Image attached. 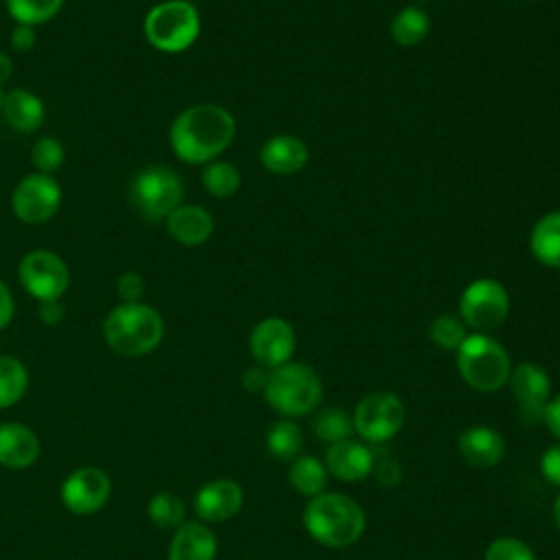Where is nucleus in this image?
I'll return each mask as SVG.
<instances>
[{
	"label": "nucleus",
	"instance_id": "1",
	"mask_svg": "<svg viewBox=\"0 0 560 560\" xmlns=\"http://www.w3.org/2000/svg\"><path fill=\"white\" fill-rule=\"evenodd\" d=\"M234 133L236 122L225 107L199 103L177 114L168 131V142L182 162L208 164L230 147Z\"/></svg>",
	"mask_w": 560,
	"mask_h": 560
},
{
	"label": "nucleus",
	"instance_id": "2",
	"mask_svg": "<svg viewBox=\"0 0 560 560\" xmlns=\"http://www.w3.org/2000/svg\"><path fill=\"white\" fill-rule=\"evenodd\" d=\"M306 532L326 547H350L365 532L363 508L339 492H322L313 497L304 510Z\"/></svg>",
	"mask_w": 560,
	"mask_h": 560
},
{
	"label": "nucleus",
	"instance_id": "3",
	"mask_svg": "<svg viewBox=\"0 0 560 560\" xmlns=\"http://www.w3.org/2000/svg\"><path fill=\"white\" fill-rule=\"evenodd\" d=\"M107 346L122 357H144L153 352L164 337L162 315L142 302H120L103 322Z\"/></svg>",
	"mask_w": 560,
	"mask_h": 560
},
{
	"label": "nucleus",
	"instance_id": "4",
	"mask_svg": "<svg viewBox=\"0 0 560 560\" xmlns=\"http://www.w3.org/2000/svg\"><path fill=\"white\" fill-rule=\"evenodd\" d=\"M457 372L477 392H497L508 383L510 357L505 348L486 332L466 335L455 350Z\"/></svg>",
	"mask_w": 560,
	"mask_h": 560
},
{
	"label": "nucleus",
	"instance_id": "5",
	"mask_svg": "<svg viewBox=\"0 0 560 560\" xmlns=\"http://www.w3.org/2000/svg\"><path fill=\"white\" fill-rule=\"evenodd\" d=\"M262 394L271 409L287 418H298L319 405L324 387L311 365L287 361L269 372Z\"/></svg>",
	"mask_w": 560,
	"mask_h": 560
},
{
	"label": "nucleus",
	"instance_id": "6",
	"mask_svg": "<svg viewBox=\"0 0 560 560\" xmlns=\"http://www.w3.org/2000/svg\"><path fill=\"white\" fill-rule=\"evenodd\" d=\"M144 37L160 52H184L201 33V18L188 0H164L144 15Z\"/></svg>",
	"mask_w": 560,
	"mask_h": 560
},
{
	"label": "nucleus",
	"instance_id": "7",
	"mask_svg": "<svg viewBox=\"0 0 560 560\" xmlns=\"http://www.w3.org/2000/svg\"><path fill=\"white\" fill-rule=\"evenodd\" d=\"M182 177L164 164H151L142 168L131 184V203L151 223L166 221V217L177 206H182Z\"/></svg>",
	"mask_w": 560,
	"mask_h": 560
},
{
	"label": "nucleus",
	"instance_id": "8",
	"mask_svg": "<svg viewBox=\"0 0 560 560\" xmlns=\"http://www.w3.org/2000/svg\"><path fill=\"white\" fill-rule=\"evenodd\" d=\"M510 311L505 287L492 278L472 280L459 298V315L475 332H490L499 328Z\"/></svg>",
	"mask_w": 560,
	"mask_h": 560
},
{
	"label": "nucleus",
	"instance_id": "9",
	"mask_svg": "<svg viewBox=\"0 0 560 560\" xmlns=\"http://www.w3.org/2000/svg\"><path fill=\"white\" fill-rule=\"evenodd\" d=\"M22 289L39 300H59L70 284V269L63 258L50 249H31L22 256L18 267Z\"/></svg>",
	"mask_w": 560,
	"mask_h": 560
},
{
	"label": "nucleus",
	"instance_id": "10",
	"mask_svg": "<svg viewBox=\"0 0 560 560\" xmlns=\"http://www.w3.org/2000/svg\"><path fill=\"white\" fill-rule=\"evenodd\" d=\"M405 422V405L392 392H372L363 396L352 413L354 431L368 442L394 438Z\"/></svg>",
	"mask_w": 560,
	"mask_h": 560
},
{
	"label": "nucleus",
	"instance_id": "11",
	"mask_svg": "<svg viewBox=\"0 0 560 560\" xmlns=\"http://www.w3.org/2000/svg\"><path fill=\"white\" fill-rule=\"evenodd\" d=\"M61 206V186L52 175L31 173L26 175L11 195L13 214L28 225L50 221Z\"/></svg>",
	"mask_w": 560,
	"mask_h": 560
},
{
	"label": "nucleus",
	"instance_id": "12",
	"mask_svg": "<svg viewBox=\"0 0 560 560\" xmlns=\"http://www.w3.org/2000/svg\"><path fill=\"white\" fill-rule=\"evenodd\" d=\"M112 494V481L105 470L96 466H81L72 470L61 483V503L79 516H88L105 508Z\"/></svg>",
	"mask_w": 560,
	"mask_h": 560
},
{
	"label": "nucleus",
	"instance_id": "13",
	"mask_svg": "<svg viewBox=\"0 0 560 560\" xmlns=\"http://www.w3.org/2000/svg\"><path fill=\"white\" fill-rule=\"evenodd\" d=\"M295 350L293 326L282 317H265L249 332V352L254 361L273 370L287 361Z\"/></svg>",
	"mask_w": 560,
	"mask_h": 560
},
{
	"label": "nucleus",
	"instance_id": "14",
	"mask_svg": "<svg viewBox=\"0 0 560 560\" xmlns=\"http://www.w3.org/2000/svg\"><path fill=\"white\" fill-rule=\"evenodd\" d=\"M508 383H510L512 396L521 405L525 420H529V422L542 420V411H545V405L549 402V394H551L549 374L538 363L523 361L510 370Z\"/></svg>",
	"mask_w": 560,
	"mask_h": 560
},
{
	"label": "nucleus",
	"instance_id": "15",
	"mask_svg": "<svg viewBox=\"0 0 560 560\" xmlns=\"http://www.w3.org/2000/svg\"><path fill=\"white\" fill-rule=\"evenodd\" d=\"M243 505V490L232 479H212L195 494V512L206 523L232 518Z\"/></svg>",
	"mask_w": 560,
	"mask_h": 560
},
{
	"label": "nucleus",
	"instance_id": "16",
	"mask_svg": "<svg viewBox=\"0 0 560 560\" xmlns=\"http://www.w3.org/2000/svg\"><path fill=\"white\" fill-rule=\"evenodd\" d=\"M324 466L335 479L359 481L374 470V455L365 444L348 438V440L328 444Z\"/></svg>",
	"mask_w": 560,
	"mask_h": 560
},
{
	"label": "nucleus",
	"instance_id": "17",
	"mask_svg": "<svg viewBox=\"0 0 560 560\" xmlns=\"http://www.w3.org/2000/svg\"><path fill=\"white\" fill-rule=\"evenodd\" d=\"M457 451L475 468H492L505 455V442L499 431L477 424L462 431L457 438Z\"/></svg>",
	"mask_w": 560,
	"mask_h": 560
},
{
	"label": "nucleus",
	"instance_id": "18",
	"mask_svg": "<svg viewBox=\"0 0 560 560\" xmlns=\"http://www.w3.org/2000/svg\"><path fill=\"white\" fill-rule=\"evenodd\" d=\"M39 457V440L35 431L20 422L0 424V466L22 470Z\"/></svg>",
	"mask_w": 560,
	"mask_h": 560
},
{
	"label": "nucleus",
	"instance_id": "19",
	"mask_svg": "<svg viewBox=\"0 0 560 560\" xmlns=\"http://www.w3.org/2000/svg\"><path fill=\"white\" fill-rule=\"evenodd\" d=\"M217 558V536L199 521H184L173 529L168 545V560H214Z\"/></svg>",
	"mask_w": 560,
	"mask_h": 560
},
{
	"label": "nucleus",
	"instance_id": "20",
	"mask_svg": "<svg viewBox=\"0 0 560 560\" xmlns=\"http://www.w3.org/2000/svg\"><path fill=\"white\" fill-rule=\"evenodd\" d=\"M308 162V149L298 136L280 133L260 147V164L276 175L298 173Z\"/></svg>",
	"mask_w": 560,
	"mask_h": 560
},
{
	"label": "nucleus",
	"instance_id": "21",
	"mask_svg": "<svg viewBox=\"0 0 560 560\" xmlns=\"http://www.w3.org/2000/svg\"><path fill=\"white\" fill-rule=\"evenodd\" d=\"M166 230L177 243L197 247L212 236L214 221L206 208L182 203L166 217Z\"/></svg>",
	"mask_w": 560,
	"mask_h": 560
},
{
	"label": "nucleus",
	"instance_id": "22",
	"mask_svg": "<svg viewBox=\"0 0 560 560\" xmlns=\"http://www.w3.org/2000/svg\"><path fill=\"white\" fill-rule=\"evenodd\" d=\"M0 114L4 116L7 125L15 131L31 133L44 125L46 118V107L42 98L28 90H11L9 94L2 96V109Z\"/></svg>",
	"mask_w": 560,
	"mask_h": 560
},
{
	"label": "nucleus",
	"instance_id": "23",
	"mask_svg": "<svg viewBox=\"0 0 560 560\" xmlns=\"http://www.w3.org/2000/svg\"><path fill=\"white\" fill-rule=\"evenodd\" d=\"M534 258L551 269H560V210L547 212L536 221L529 234Z\"/></svg>",
	"mask_w": 560,
	"mask_h": 560
},
{
	"label": "nucleus",
	"instance_id": "24",
	"mask_svg": "<svg viewBox=\"0 0 560 560\" xmlns=\"http://www.w3.org/2000/svg\"><path fill=\"white\" fill-rule=\"evenodd\" d=\"M289 481L302 497H317L324 492L328 481V470L322 459L313 455H298L289 468Z\"/></svg>",
	"mask_w": 560,
	"mask_h": 560
},
{
	"label": "nucleus",
	"instance_id": "25",
	"mask_svg": "<svg viewBox=\"0 0 560 560\" xmlns=\"http://www.w3.org/2000/svg\"><path fill=\"white\" fill-rule=\"evenodd\" d=\"M429 28H431V20L420 7L400 9L389 24V33L394 42L405 48L418 46L429 35Z\"/></svg>",
	"mask_w": 560,
	"mask_h": 560
},
{
	"label": "nucleus",
	"instance_id": "26",
	"mask_svg": "<svg viewBox=\"0 0 560 560\" xmlns=\"http://www.w3.org/2000/svg\"><path fill=\"white\" fill-rule=\"evenodd\" d=\"M28 387V372L15 357L0 354V409L13 407Z\"/></svg>",
	"mask_w": 560,
	"mask_h": 560
},
{
	"label": "nucleus",
	"instance_id": "27",
	"mask_svg": "<svg viewBox=\"0 0 560 560\" xmlns=\"http://www.w3.org/2000/svg\"><path fill=\"white\" fill-rule=\"evenodd\" d=\"M201 184L208 195L217 199L232 197L241 186V173L232 162L212 160L201 171Z\"/></svg>",
	"mask_w": 560,
	"mask_h": 560
},
{
	"label": "nucleus",
	"instance_id": "28",
	"mask_svg": "<svg viewBox=\"0 0 560 560\" xmlns=\"http://www.w3.org/2000/svg\"><path fill=\"white\" fill-rule=\"evenodd\" d=\"M302 444H304L302 429L289 418L278 420L267 431V451L278 459H295L302 451Z\"/></svg>",
	"mask_w": 560,
	"mask_h": 560
},
{
	"label": "nucleus",
	"instance_id": "29",
	"mask_svg": "<svg viewBox=\"0 0 560 560\" xmlns=\"http://www.w3.org/2000/svg\"><path fill=\"white\" fill-rule=\"evenodd\" d=\"M149 521L160 529H177L186 521V505L173 492H155L147 505Z\"/></svg>",
	"mask_w": 560,
	"mask_h": 560
},
{
	"label": "nucleus",
	"instance_id": "30",
	"mask_svg": "<svg viewBox=\"0 0 560 560\" xmlns=\"http://www.w3.org/2000/svg\"><path fill=\"white\" fill-rule=\"evenodd\" d=\"M352 431H354L352 416H348L343 409H337V407L322 409L313 420V433L317 435V440L328 444L348 440Z\"/></svg>",
	"mask_w": 560,
	"mask_h": 560
},
{
	"label": "nucleus",
	"instance_id": "31",
	"mask_svg": "<svg viewBox=\"0 0 560 560\" xmlns=\"http://www.w3.org/2000/svg\"><path fill=\"white\" fill-rule=\"evenodd\" d=\"M63 7V0H7L9 15L15 24L37 26L52 20Z\"/></svg>",
	"mask_w": 560,
	"mask_h": 560
},
{
	"label": "nucleus",
	"instance_id": "32",
	"mask_svg": "<svg viewBox=\"0 0 560 560\" xmlns=\"http://www.w3.org/2000/svg\"><path fill=\"white\" fill-rule=\"evenodd\" d=\"M431 341L442 350H457L466 339V324L455 315H438L429 328Z\"/></svg>",
	"mask_w": 560,
	"mask_h": 560
},
{
	"label": "nucleus",
	"instance_id": "33",
	"mask_svg": "<svg viewBox=\"0 0 560 560\" xmlns=\"http://www.w3.org/2000/svg\"><path fill=\"white\" fill-rule=\"evenodd\" d=\"M63 160H66V151L57 138L44 136L31 149V164L37 168V173L50 175L63 164Z\"/></svg>",
	"mask_w": 560,
	"mask_h": 560
},
{
	"label": "nucleus",
	"instance_id": "34",
	"mask_svg": "<svg viewBox=\"0 0 560 560\" xmlns=\"http://www.w3.org/2000/svg\"><path fill=\"white\" fill-rule=\"evenodd\" d=\"M483 560H536V556L527 547V542L512 536H503L488 545Z\"/></svg>",
	"mask_w": 560,
	"mask_h": 560
},
{
	"label": "nucleus",
	"instance_id": "35",
	"mask_svg": "<svg viewBox=\"0 0 560 560\" xmlns=\"http://www.w3.org/2000/svg\"><path fill=\"white\" fill-rule=\"evenodd\" d=\"M116 293L120 302H140V295L144 293V280L136 271H127L118 276L116 280Z\"/></svg>",
	"mask_w": 560,
	"mask_h": 560
},
{
	"label": "nucleus",
	"instance_id": "36",
	"mask_svg": "<svg viewBox=\"0 0 560 560\" xmlns=\"http://www.w3.org/2000/svg\"><path fill=\"white\" fill-rule=\"evenodd\" d=\"M540 472L542 477L553 483V486H560V442L549 446L542 457H540Z\"/></svg>",
	"mask_w": 560,
	"mask_h": 560
},
{
	"label": "nucleus",
	"instance_id": "37",
	"mask_svg": "<svg viewBox=\"0 0 560 560\" xmlns=\"http://www.w3.org/2000/svg\"><path fill=\"white\" fill-rule=\"evenodd\" d=\"M37 42V33L33 26L28 24H15L13 31H11V46L18 50V52H26L35 46Z\"/></svg>",
	"mask_w": 560,
	"mask_h": 560
},
{
	"label": "nucleus",
	"instance_id": "38",
	"mask_svg": "<svg viewBox=\"0 0 560 560\" xmlns=\"http://www.w3.org/2000/svg\"><path fill=\"white\" fill-rule=\"evenodd\" d=\"M269 372L271 370H267V368H262V365H252V368H247L245 370V374H243V387L247 389V392H265V387H267V381H269Z\"/></svg>",
	"mask_w": 560,
	"mask_h": 560
},
{
	"label": "nucleus",
	"instance_id": "39",
	"mask_svg": "<svg viewBox=\"0 0 560 560\" xmlns=\"http://www.w3.org/2000/svg\"><path fill=\"white\" fill-rule=\"evenodd\" d=\"M542 422H545L547 429L560 440V394H558L556 398H551V400L545 405Z\"/></svg>",
	"mask_w": 560,
	"mask_h": 560
},
{
	"label": "nucleus",
	"instance_id": "40",
	"mask_svg": "<svg viewBox=\"0 0 560 560\" xmlns=\"http://www.w3.org/2000/svg\"><path fill=\"white\" fill-rule=\"evenodd\" d=\"M15 313V304H13V295L9 291V287L0 280V330L7 328L13 319Z\"/></svg>",
	"mask_w": 560,
	"mask_h": 560
},
{
	"label": "nucleus",
	"instance_id": "41",
	"mask_svg": "<svg viewBox=\"0 0 560 560\" xmlns=\"http://www.w3.org/2000/svg\"><path fill=\"white\" fill-rule=\"evenodd\" d=\"M39 319L48 326H55L63 319V306L59 304V300H48V302H39Z\"/></svg>",
	"mask_w": 560,
	"mask_h": 560
},
{
	"label": "nucleus",
	"instance_id": "42",
	"mask_svg": "<svg viewBox=\"0 0 560 560\" xmlns=\"http://www.w3.org/2000/svg\"><path fill=\"white\" fill-rule=\"evenodd\" d=\"M376 479L383 483V486H396L400 481V468L398 464L394 462H381L376 466Z\"/></svg>",
	"mask_w": 560,
	"mask_h": 560
},
{
	"label": "nucleus",
	"instance_id": "43",
	"mask_svg": "<svg viewBox=\"0 0 560 560\" xmlns=\"http://www.w3.org/2000/svg\"><path fill=\"white\" fill-rule=\"evenodd\" d=\"M13 74V61L7 52H0V83L9 81Z\"/></svg>",
	"mask_w": 560,
	"mask_h": 560
},
{
	"label": "nucleus",
	"instance_id": "44",
	"mask_svg": "<svg viewBox=\"0 0 560 560\" xmlns=\"http://www.w3.org/2000/svg\"><path fill=\"white\" fill-rule=\"evenodd\" d=\"M553 523H556V527L560 529V494H558L556 501H553Z\"/></svg>",
	"mask_w": 560,
	"mask_h": 560
},
{
	"label": "nucleus",
	"instance_id": "45",
	"mask_svg": "<svg viewBox=\"0 0 560 560\" xmlns=\"http://www.w3.org/2000/svg\"><path fill=\"white\" fill-rule=\"evenodd\" d=\"M2 96H4V94H2V92H0V109H2Z\"/></svg>",
	"mask_w": 560,
	"mask_h": 560
}]
</instances>
